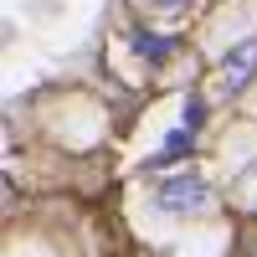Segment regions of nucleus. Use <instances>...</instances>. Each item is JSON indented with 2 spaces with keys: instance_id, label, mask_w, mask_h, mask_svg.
Returning <instances> with one entry per match:
<instances>
[{
  "instance_id": "6",
  "label": "nucleus",
  "mask_w": 257,
  "mask_h": 257,
  "mask_svg": "<svg viewBox=\"0 0 257 257\" xmlns=\"http://www.w3.org/2000/svg\"><path fill=\"white\" fill-rule=\"evenodd\" d=\"M237 190H252V206H247V211H257V160L247 165V175L237 180ZM237 190H231V196H237Z\"/></svg>"
},
{
  "instance_id": "3",
  "label": "nucleus",
  "mask_w": 257,
  "mask_h": 257,
  "mask_svg": "<svg viewBox=\"0 0 257 257\" xmlns=\"http://www.w3.org/2000/svg\"><path fill=\"white\" fill-rule=\"evenodd\" d=\"M128 47H134L139 62H155V67H160V62L175 52V41L160 36V31H149V26H128Z\"/></svg>"
},
{
  "instance_id": "5",
  "label": "nucleus",
  "mask_w": 257,
  "mask_h": 257,
  "mask_svg": "<svg viewBox=\"0 0 257 257\" xmlns=\"http://www.w3.org/2000/svg\"><path fill=\"white\" fill-rule=\"evenodd\" d=\"M201 118H206V103H201V93H185V113H180V128L201 134Z\"/></svg>"
},
{
  "instance_id": "2",
  "label": "nucleus",
  "mask_w": 257,
  "mask_h": 257,
  "mask_svg": "<svg viewBox=\"0 0 257 257\" xmlns=\"http://www.w3.org/2000/svg\"><path fill=\"white\" fill-rule=\"evenodd\" d=\"M252 77H257V36H242L237 47H231V52L216 62V88L231 98V93L252 88Z\"/></svg>"
},
{
  "instance_id": "4",
  "label": "nucleus",
  "mask_w": 257,
  "mask_h": 257,
  "mask_svg": "<svg viewBox=\"0 0 257 257\" xmlns=\"http://www.w3.org/2000/svg\"><path fill=\"white\" fill-rule=\"evenodd\" d=\"M134 6H139L144 16H185L196 0H134Z\"/></svg>"
},
{
  "instance_id": "1",
  "label": "nucleus",
  "mask_w": 257,
  "mask_h": 257,
  "mask_svg": "<svg viewBox=\"0 0 257 257\" xmlns=\"http://www.w3.org/2000/svg\"><path fill=\"white\" fill-rule=\"evenodd\" d=\"M155 206L165 211V216H201V211L216 206V190H211L201 175H170L155 190Z\"/></svg>"
}]
</instances>
